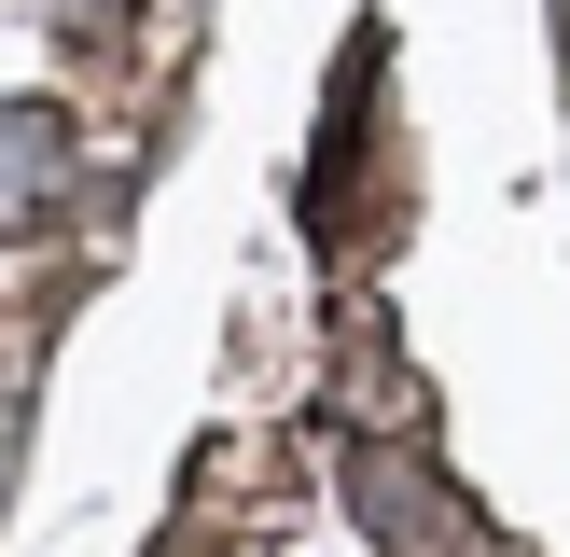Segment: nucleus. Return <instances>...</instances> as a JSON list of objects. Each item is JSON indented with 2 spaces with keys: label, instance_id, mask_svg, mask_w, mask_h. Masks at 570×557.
<instances>
[{
  "label": "nucleus",
  "instance_id": "nucleus-1",
  "mask_svg": "<svg viewBox=\"0 0 570 557\" xmlns=\"http://www.w3.org/2000/svg\"><path fill=\"white\" fill-rule=\"evenodd\" d=\"M83 182V126L70 98H0V237H42Z\"/></svg>",
  "mask_w": 570,
  "mask_h": 557
},
{
  "label": "nucleus",
  "instance_id": "nucleus-2",
  "mask_svg": "<svg viewBox=\"0 0 570 557\" xmlns=\"http://www.w3.org/2000/svg\"><path fill=\"white\" fill-rule=\"evenodd\" d=\"M348 516H362V544H390V557H417L445 529V488L404 460V446H348Z\"/></svg>",
  "mask_w": 570,
  "mask_h": 557
}]
</instances>
